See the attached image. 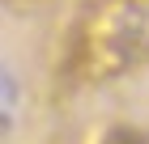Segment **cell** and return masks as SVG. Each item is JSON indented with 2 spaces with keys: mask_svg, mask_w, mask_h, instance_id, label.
<instances>
[{
  "mask_svg": "<svg viewBox=\"0 0 149 144\" xmlns=\"http://www.w3.org/2000/svg\"><path fill=\"white\" fill-rule=\"evenodd\" d=\"M102 144H149V136L136 132V127H128V123H119V127H111L102 136Z\"/></svg>",
  "mask_w": 149,
  "mask_h": 144,
  "instance_id": "6da1fadb",
  "label": "cell"
}]
</instances>
